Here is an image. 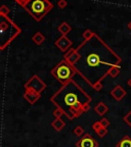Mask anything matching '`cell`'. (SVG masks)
I'll return each mask as SVG.
<instances>
[{
	"mask_svg": "<svg viewBox=\"0 0 131 147\" xmlns=\"http://www.w3.org/2000/svg\"><path fill=\"white\" fill-rule=\"evenodd\" d=\"M80 58L74 64L77 73L95 91L102 89V81L113 67H121L122 59L110 46L94 34L78 48Z\"/></svg>",
	"mask_w": 131,
	"mask_h": 147,
	"instance_id": "obj_1",
	"label": "cell"
},
{
	"mask_svg": "<svg viewBox=\"0 0 131 147\" xmlns=\"http://www.w3.org/2000/svg\"><path fill=\"white\" fill-rule=\"evenodd\" d=\"M91 100V97L74 80L62 85L50 98L51 103L60 108L69 119H77L84 113L83 106Z\"/></svg>",
	"mask_w": 131,
	"mask_h": 147,
	"instance_id": "obj_2",
	"label": "cell"
},
{
	"mask_svg": "<svg viewBox=\"0 0 131 147\" xmlns=\"http://www.w3.org/2000/svg\"><path fill=\"white\" fill-rule=\"evenodd\" d=\"M22 30L7 16H1L0 20V50H4L12 43Z\"/></svg>",
	"mask_w": 131,
	"mask_h": 147,
	"instance_id": "obj_3",
	"label": "cell"
},
{
	"mask_svg": "<svg viewBox=\"0 0 131 147\" xmlns=\"http://www.w3.org/2000/svg\"><path fill=\"white\" fill-rule=\"evenodd\" d=\"M77 71L74 65L67 61L66 59H62L58 62L52 69H51V75L54 77L60 84L66 85L67 83L73 80L74 76L76 75Z\"/></svg>",
	"mask_w": 131,
	"mask_h": 147,
	"instance_id": "obj_4",
	"label": "cell"
},
{
	"mask_svg": "<svg viewBox=\"0 0 131 147\" xmlns=\"http://www.w3.org/2000/svg\"><path fill=\"white\" fill-rule=\"evenodd\" d=\"M52 7V3L49 0H30L24 8L34 18V20L39 22L50 11Z\"/></svg>",
	"mask_w": 131,
	"mask_h": 147,
	"instance_id": "obj_5",
	"label": "cell"
},
{
	"mask_svg": "<svg viewBox=\"0 0 131 147\" xmlns=\"http://www.w3.org/2000/svg\"><path fill=\"white\" fill-rule=\"evenodd\" d=\"M45 88H46V84L37 75H34L25 84V90H32V91L38 92L40 94L42 93L43 90H45Z\"/></svg>",
	"mask_w": 131,
	"mask_h": 147,
	"instance_id": "obj_6",
	"label": "cell"
},
{
	"mask_svg": "<svg viewBox=\"0 0 131 147\" xmlns=\"http://www.w3.org/2000/svg\"><path fill=\"white\" fill-rule=\"evenodd\" d=\"M76 147H98V142L90 134H85L76 143Z\"/></svg>",
	"mask_w": 131,
	"mask_h": 147,
	"instance_id": "obj_7",
	"label": "cell"
},
{
	"mask_svg": "<svg viewBox=\"0 0 131 147\" xmlns=\"http://www.w3.org/2000/svg\"><path fill=\"white\" fill-rule=\"evenodd\" d=\"M55 46H56L60 51L66 53L70 49V47L72 46V41L68 38L67 36L62 35V36L55 41Z\"/></svg>",
	"mask_w": 131,
	"mask_h": 147,
	"instance_id": "obj_8",
	"label": "cell"
},
{
	"mask_svg": "<svg viewBox=\"0 0 131 147\" xmlns=\"http://www.w3.org/2000/svg\"><path fill=\"white\" fill-rule=\"evenodd\" d=\"M79 58H80V54H79L77 49H69L64 55V59H66L72 65L76 63L79 60Z\"/></svg>",
	"mask_w": 131,
	"mask_h": 147,
	"instance_id": "obj_9",
	"label": "cell"
},
{
	"mask_svg": "<svg viewBox=\"0 0 131 147\" xmlns=\"http://www.w3.org/2000/svg\"><path fill=\"white\" fill-rule=\"evenodd\" d=\"M126 94H127L126 90L120 85H117L112 91H111V96L117 101H121L126 96Z\"/></svg>",
	"mask_w": 131,
	"mask_h": 147,
	"instance_id": "obj_10",
	"label": "cell"
},
{
	"mask_svg": "<svg viewBox=\"0 0 131 147\" xmlns=\"http://www.w3.org/2000/svg\"><path fill=\"white\" fill-rule=\"evenodd\" d=\"M41 94L38 93V92L32 91V90H25V93H24V98L31 104H35L37 101L39 100Z\"/></svg>",
	"mask_w": 131,
	"mask_h": 147,
	"instance_id": "obj_11",
	"label": "cell"
},
{
	"mask_svg": "<svg viewBox=\"0 0 131 147\" xmlns=\"http://www.w3.org/2000/svg\"><path fill=\"white\" fill-rule=\"evenodd\" d=\"M94 111L98 115H105L109 111V107L104 102H99L98 104H96V105L94 106Z\"/></svg>",
	"mask_w": 131,
	"mask_h": 147,
	"instance_id": "obj_12",
	"label": "cell"
},
{
	"mask_svg": "<svg viewBox=\"0 0 131 147\" xmlns=\"http://www.w3.org/2000/svg\"><path fill=\"white\" fill-rule=\"evenodd\" d=\"M58 32H60L62 35H64V36H67V35L69 34L70 32H71L72 27L68 23L64 22V23H62L60 25V27H58Z\"/></svg>",
	"mask_w": 131,
	"mask_h": 147,
	"instance_id": "obj_13",
	"label": "cell"
},
{
	"mask_svg": "<svg viewBox=\"0 0 131 147\" xmlns=\"http://www.w3.org/2000/svg\"><path fill=\"white\" fill-rule=\"evenodd\" d=\"M51 126H52V128L54 129V130H56L58 132H60L64 128L66 123H64L62 119H55L54 121L51 123Z\"/></svg>",
	"mask_w": 131,
	"mask_h": 147,
	"instance_id": "obj_14",
	"label": "cell"
},
{
	"mask_svg": "<svg viewBox=\"0 0 131 147\" xmlns=\"http://www.w3.org/2000/svg\"><path fill=\"white\" fill-rule=\"evenodd\" d=\"M32 40L35 44H37V45H41V44L45 41V36H44L41 32H36L32 36Z\"/></svg>",
	"mask_w": 131,
	"mask_h": 147,
	"instance_id": "obj_15",
	"label": "cell"
},
{
	"mask_svg": "<svg viewBox=\"0 0 131 147\" xmlns=\"http://www.w3.org/2000/svg\"><path fill=\"white\" fill-rule=\"evenodd\" d=\"M116 147H131V138L129 136H124V137L117 143Z\"/></svg>",
	"mask_w": 131,
	"mask_h": 147,
	"instance_id": "obj_16",
	"label": "cell"
},
{
	"mask_svg": "<svg viewBox=\"0 0 131 147\" xmlns=\"http://www.w3.org/2000/svg\"><path fill=\"white\" fill-rule=\"evenodd\" d=\"M120 71H121V67H115L111 69L110 73H109V76H111L112 78H116L118 77V75L120 74Z\"/></svg>",
	"mask_w": 131,
	"mask_h": 147,
	"instance_id": "obj_17",
	"label": "cell"
},
{
	"mask_svg": "<svg viewBox=\"0 0 131 147\" xmlns=\"http://www.w3.org/2000/svg\"><path fill=\"white\" fill-rule=\"evenodd\" d=\"M95 33H93L92 31L90 30H86L85 32L83 33V39H84V41H86V40H89L91 39L92 37H93V35H94Z\"/></svg>",
	"mask_w": 131,
	"mask_h": 147,
	"instance_id": "obj_18",
	"label": "cell"
},
{
	"mask_svg": "<svg viewBox=\"0 0 131 147\" xmlns=\"http://www.w3.org/2000/svg\"><path fill=\"white\" fill-rule=\"evenodd\" d=\"M123 119H124V122L126 123V124L128 125V126L131 128V109L129 110L128 113H127L126 115H124V117H123Z\"/></svg>",
	"mask_w": 131,
	"mask_h": 147,
	"instance_id": "obj_19",
	"label": "cell"
},
{
	"mask_svg": "<svg viewBox=\"0 0 131 147\" xmlns=\"http://www.w3.org/2000/svg\"><path fill=\"white\" fill-rule=\"evenodd\" d=\"M83 133H84V129H83L81 126H77L76 128L74 129V134H75L76 136H78V137L82 136Z\"/></svg>",
	"mask_w": 131,
	"mask_h": 147,
	"instance_id": "obj_20",
	"label": "cell"
},
{
	"mask_svg": "<svg viewBox=\"0 0 131 147\" xmlns=\"http://www.w3.org/2000/svg\"><path fill=\"white\" fill-rule=\"evenodd\" d=\"M53 115L55 117V119H62V115H64V113L60 108H56V109L53 111Z\"/></svg>",
	"mask_w": 131,
	"mask_h": 147,
	"instance_id": "obj_21",
	"label": "cell"
},
{
	"mask_svg": "<svg viewBox=\"0 0 131 147\" xmlns=\"http://www.w3.org/2000/svg\"><path fill=\"white\" fill-rule=\"evenodd\" d=\"M9 11H10V10H9L8 7L3 4L2 6H1V8H0V16H8Z\"/></svg>",
	"mask_w": 131,
	"mask_h": 147,
	"instance_id": "obj_22",
	"label": "cell"
},
{
	"mask_svg": "<svg viewBox=\"0 0 131 147\" xmlns=\"http://www.w3.org/2000/svg\"><path fill=\"white\" fill-rule=\"evenodd\" d=\"M95 133L97 134V136H98V137L102 138V137H105L107 134H108V129H107V128H101L99 131L95 132Z\"/></svg>",
	"mask_w": 131,
	"mask_h": 147,
	"instance_id": "obj_23",
	"label": "cell"
},
{
	"mask_svg": "<svg viewBox=\"0 0 131 147\" xmlns=\"http://www.w3.org/2000/svg\"><path fill=\"white\" fill-rule=\"evenodd\" d=\"M101 128H102V126H101L100 122H95L94 124L92 125V129H93V130H94L95 132L99 131V130H100Z\"/></svg>",
	"mask_w": 131,
	"mask_h": 147,
	"instance_id": "obj_24",
	"label": "cell"
},
{
	"mask_svg": "<svg viewBox=\"0 0 131 147\" xmlns=\"http://www.w3.org/2000/svg\"><path fill=\"white\" fill-rule=\"evenodd\" d=\"M100 122V124H101V126H102V128H108L109 126L111 125V123H110V121L109 119H102L101 121H99Z\"/></svg>",
	"mask_w": 131,
	"mask_h": 147,
	"instance_id": "obj_25",
	"label": "cell"
},
{
	"mask_svg": "<svg viewBox=\"0 0 131 147\" xmlns=\"http://www.w3.org/2000/svg\"><path fill=\"white\" fill-rule=\"evenodd\" d=\"M68 5V2L66 1V0H58V6L60 7V8H66V6Z\"/></svg>",
	"mask_w": 131,
	"mask_h": 147,
	"instance_id": "obj_26",
	"label": "cell"
},
{
	"mask_svg": "<svg viewBox=\"0 0 131 147\" xmlns=\"http://www.w3.org/2000/svg\"><path fill=\"white\" fill-rule=\"evenodd\" d=\"M14 1H16V2H18V4L22 5V6L24 7L26 4H27L28 2H29V1H30V0H14Z\"/></svg>",
	"mask_w": 131,
	"mask_h": 147,
	"instance_id": "obj_27",
	"label": "cell"
},
{
	"mask_svg": "<svg viewBox=\"0 0 131 147\" xmlns=\"http://www.w3.org/2000/svg\"><path fill=\"white\" fill-rule=\"evenodd\" d=\"M89 109H90V103H87L83 106V111H84V113H87Z\"/></svg>",
	"mask_w": 131,
	"mask_h": 147,
	"instance_id": "obj_28",
	"label": "cell"
},
{
	"mask_svg": "<svg viewBox=\"0 0 131 147\" xmlns=\"http://www.w3.org/2000/svg\"><path fill=\"white\" fill-rule=\"evenodd\" d=\"M127 84H128V86H129V87L131 88V78H130V79H129V80H128V82H127Z\"/></svg>",
	"mask_w": 131,
	"mask_h": 147,
	"instance_id": "obj_29",
	"label": "cell"
},
{
	"mask_svg": "<svg viewBox=\"0 0 131 147\" xmlns=\"http://www.w3.org/2000/svg\"><path fill=\"white\" fill-rule=\"evenodd\" d=\"M128 29L131 31V22H129V24H128Z\"/></svg>",
	"mask_w": 131,
	"mask_h": 147,
	"instance_id": "obj_30",
	"label": "cell"
}]
</instances>
